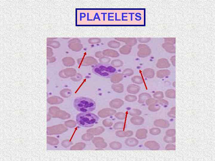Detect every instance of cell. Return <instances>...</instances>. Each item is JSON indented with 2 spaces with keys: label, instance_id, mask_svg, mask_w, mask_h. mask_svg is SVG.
Segmentation results:
<instances>
[{
  "label": "cell",
  "instance_id": "22",
  "mask_svg": "<svg viewBox=\"0 0 215 161\" xmlns=\"http://www.w3.org/2000/svg\"><path fill=\"white\" fill-rule=\"evenodd\" d=\"M133 135V132L131 131H128L125 132L126 137H129L132 136Z\"/></svg>",
  "mask_w": 215,
  "mask_h": 161
},
{
  "label": "cell",
  "instance_id": "16",
  "mask_svg": "<svg viewBox=\"0 0 215 161\" xmlns=\"http://www.w3.org/2000/svg\"><path fill=\"white\" fill-rule=\"evenodd\" d=\"M125 99L126 101L132 102L136 101L137 98V96H135L128 95L125 96Z\"/></svg>",
  "mask_w": 215,
  "mask_h": 161
},
{
  "label": "cell",
  "instance_id": "9",
  "mask_svg": "<svg viewBox=\"0 0 215 161\" xmlns=\"http://www.w3.org/2000/svg\"><path fill=\"white\" fill-rule=\"evenodd\" d=\"M163 48L165 49L168 52L175 53V48L174 45L171 43L168 42L163 45Z\"/></svg>",
  "mask_w": 215,
  "mask_h": 161
},
{
  "label": "cell",
  "instance_id": "3",
  "mask_svg": "<svg viewBox=\"0 0 215 161\" xmlns=\"http://www.w3.org/2000/svg\"><path fill=\"white\" fill-rule=\"evenodd\" d=\"M93 73L97 76L106 78H111L116 71L115 68L111 66L96 65L92 68Z\"/></svg>",
  "mask_w": 215,
  "mask_h": 161
},
{
  "label": "cell",
  "instance_id": "13",
  "mask_svg": "<svg viewBox=\"0 0 215 161\" xmlns=\"http://www.w3.org/2000/svg\"><path fill=\"white\" fill-rule=\"evenodd\" d=\"M129 114L133 116H138L141 114V111L137 109H132L128 112Z\"/></svg>",
  "mask_w": 215,
  "mask_h": 161
},
{
  "label": "cell",
  "instance_id": "8",
  "mask_svg": "<svg viewBox=\"0 0 215 161\" xmlns=\"http://www.w3.org/2000/svg\"><path fill=\"white\" fill-rule=\"evenodd\" d=\"M169 62L165 59H161L159 60L157 64V66L159 68H163L168 67Z\"/></svg>",
  "mask_w": 215,
  "mask_h": 161
},
{
  "label": "cell",
  "instance_id": "15",
  "mask_svg": "<svg viewBox=\"0 0 215 161\" xmlns=\"http://www.w3.org/2000/svg\"><path fill=\"white\" fill-rule=\"evenodd\" d=\"M115 91L118 93H122L124 91V86L122 84H120L114 86V87Z\"/></svg>",
  "mask_w": 215,
  "mask_h": 161
},
{
  "label": "cell",
  "instance_id": "1",
  "mask_svg": "<svg viewBox=\"0 0 215 161\" xmlns=\"http://www.w3.org/2000/svg\"><path fill=\"white\" fill-rule=\"evenodd\" d=\"M74 106L79 112L88 113L95 110L96 104L95 102L92 99L81 97L75 99Z\"/></svg>",
  "mask_w": 215,
  "mask_h": 161
},
{
  "label": "cell",
  "instance_id": "10",
  "mask_svg": "<svg viewBox=\"0 0 215 161\" xmlns=\"http://www.w3.org/2000/svg\"><path fill=\"white\" fill-rule=\"evenodd\" d=\"M125 143L129 146L133 147L137 145L138 143L137 140L133 138H130L127 139Z\"/></svg>",
  "mask_w": 215,
  "mask_h": 161
},
{
  "label": "cell",
  "instance_id": "17",
  "mask_svg": "<svg viewBox=\"0 0 215 161\" xmlns=\"http://www.w3.org/2000/svg\"><path fill=\"white\" fill-rule=\"evenodd\" d=\"M168 70H162L158 71L157 72V76L159 78H162L168 75Z\"/></svg>",
  "mask_w": 215,
  "mask_h": 161
},
{
  "label": "cell",
  "instance_id": "2",
  "mask_svg": "<svg viewBox=\"0 0 215 161\" xmlns=\"http://www.w3.org/2000/svg\"><path fill=\"white\" fill-rule=\"evenodd\" d=\"M99 118L91 113H81L76 117V121L79 126L84 127H89L97 124Z\"/></svg>",
  "mask_w": 215,
  "mask_h": 161
},
{
  "label": "cell",
  "instance_id": "21",
  "mask_svg": "<svg viewBox=\"0 0 215 161\" xmlns=\"http://www.w3.org/2000/svg\"><path fill=\"white\" fill-rule=\"evenodd\" d=\"M162 95V92H156V93L154 94V97L155 98H161Z\"/></svg>",
  "mask_w": 215,
  "mask_h": 161
},
{
  "label": "cell",
  "instance_id": "4",
  "mask_svg": "<svg viewBox=\"0 0 215 161\" xmlns=\"http://www.w3.org/2000/svg\"><path fill=\"white\" fill-rule=\"evenodd\" d=\"M140 90V87L139 86L135 84L129 85L127 88L128 93L132 94L138 93Z\"/></svg>",
  "mask_w": 215,
  "mask_h": 161
},
{
  "label": "cell",
  "instance_id": "19",
  "mask_svg": "<svg viewBox=\"0 0 215 161\" xmlns=\"http://www.w3.org/2000/svg\"><path fill=\"white\" fill-rule=\"evenodd\" d=\"M120 52L124 54H127L130 52V49L128 48H124L120 49Z\"/></svg>",
  "mask_w": 215,
  "mask_h": 161
},
{
  "label": "cell",
  "instance_id": "18",
  "mask_svg": "<svg viewBox=\"0 0 215 161\" xmlns=\"http://www.w3.org/2000/svg\"><path fill=\"white\" fill-rule=\"evenodd\" d=\"M122 74L123 76H131L134 74V71L130 69H126L122 72Z\"/></svg>",
  "mask_w": 215,
  "mask_h": 161
},
{
  "label": "cell",
  "instance_id": "11",
  "mask_svg": "<svg viewBox=\"0 0 215 161\" xmlns=\"http://www.w3.org/2000/svg\"><path fill=\"white\" fill-rule=\"evenodd\" d=\"M150 95L148 93H143L140 94L138 97V102L140 104H142L144 102L147 98L150 97Z\"/></svg>",
  "mask_w": 215,
  "mask_h": 161
},
{
  "label": "cell",
  "instance_id": "7",
  "mask_svg": "<svg viewBox=\"0 0 215 161\" xmlns=\"http://www.w3.org/2000/svg\"><path fill=\"white\" fill-rule=\"evenodd\" d=\"M143 118L140 116H134L131 118V121L135 125H141L143 123Z\"/></svg>",
  "mask_w": 215,
  "mask_h": 161
},
{
  "label": "cell",
  "instance_id": "14",
  "mask_svg": "<svg viewBox=\"0 0 215 161\" xmlns=\"http://www.w3.org/2000/svg\"><path fill=\"white\" fill-rule=\"evenodd\" d=\"M123 75L121 74H115L111 77V78H115V82L119 83L123 79Z\"/></svg>",
  "mask_w": 215,
  "mask_h": 161
},
{
  "label": "cell",
  "instance_id": "5",
  "mask_svg": "<svg viewBox=\"0 0 215 161\" xmlns=\"http://www.w3.org/2000/svg\"><path fill=\"white\" fill-rule=\"evenodd\" d=\"M151 53L150 49L148 47L141 48L138 53V56L140 57H146L149 55Z\"/></svg>",
  "mask_w": 215,
  "mask_h": 161
},
{
  "label": "cell",
  "instance_id": "6",
  "mask_svg": "<svg viewBox=\"0 0 215 161\" xmlns=\"http://www.w3.org/2000/svg\"><path fill=\"white\" fill-rule=\"evenodd\" d=\"M143 74L146 78L149 79L153 78L154 76V71L151 69H147L143 70Z\"/></svg>",
  "mask_w": 215,
  "mask_h": 161
},
{
  "label": "cell",
  "instance_id": "20",
  "mask_svg": "<svg viewBox=\"0 0 215 161\" xmlns=\"http://www.w3.org/2000/svg\"><path fill=\"white\" fill-rule=\"evenodd\" d=\"M118 116L119 117V119H124L126 117L125 114L122 113H118L117 114Z\"/></svg>",
  "mask_w": 215,
  "mask_h": 161
},
{
  "label": "cell",
  "instance_id": "12",
  "mask_svg": "<svg viewBox=\"0 0 215 161\" xmlns=\"http://www.w3.org/2000/svg\"><path fill=\"white\" fill-rule=\"evenodd\" d=\"M132 82L135 84L141 85L143 83V79L142 77L139 76H135L131 79Z\"/></svg>",
  "mask_w": 215,
  "mask_h": 161
}]
</instances>
